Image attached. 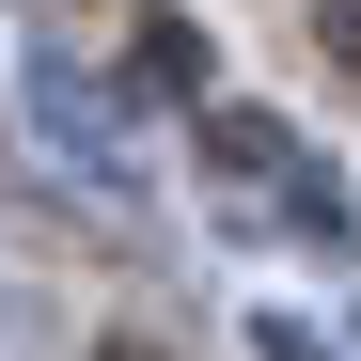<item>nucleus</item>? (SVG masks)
I'll use <instances>...</instances> for the list:
<instances>
[{
    "label": "nucleus",
    "mask_w": 361,
    "mask_h": 361,
    "mask_svg": "<svg viewBox=\"0 0 361 361\" xmlns=\"http://www.w3.org/2000/svg\"><path fill=\"white\" fill-rule=\"evenodd\" d=\"M94 361H157V345H94Z\"/></svg>",
    "instance_id": "1"
}]
</instances>
